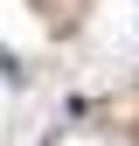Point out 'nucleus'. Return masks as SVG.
Returning a JSON list of instances; mask_svg holds the SVG:
<instances>
[]
</instances>
